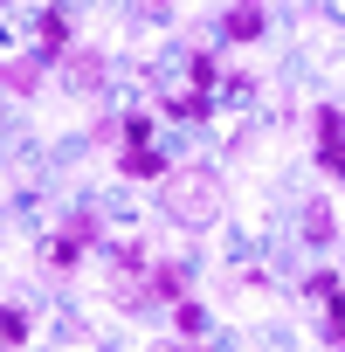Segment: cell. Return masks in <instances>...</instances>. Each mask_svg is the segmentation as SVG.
<instances>
[{"label": "cell", "instance_id": "1", "mask_svg": "<svg viewBox=\"0 0 345 352\" xmlns=\"http://www.w3.org/2000/svg\"><path fill=\"white\" fill-rule=\"evenodd\" d=\"M166 214L172 221H194V228H208L214 214H221V180H214V173H172V180H166Z\"/></svg>", "mask_w": 345, "mask_h": 352}, {"label": "cell", "instance_id": "2", "mask_svg": "<svg viewBox=\"0 0 345 352\" xmlns=\"http://www.w3.org/2000/svg\"><path fill=\"white\" fill-rule=\"evenodd\" d=\"M90 242H97V221H90V214H69V221H63V235L49 242V270H69Z\"/></svg>", "mask_w": 345, "mask_h": 352}, {"label": "cell", "instance_id": "3", "mask_svg": "<svg viewBox=\"0 0 345 352\" xmlns=\"http://www.w3.org/2000/svg\"><path fill=\"white\" fill-rule=\"evenodd\" d=\"M318 166L345 173V118L338 111H318Z\"/></svg>", "mask_w": 345, "mask_h": 352}, {"label": "cell", "instance_id": "4", "mask_svg": "<svg viewBox=\"0 0 345 352\" xmlns=\"http://www.w3.org/2000/svg\"><path fill=\"white\" fill-rule=\"evenodd\" d=\"M63 63H69V69H63V76H69V83H76V90H97V83H104V56H97V49H69V56H63Z\"/></svg>", "mask_w": 345, "mask_h": 352}, {"label": "cell", "instance_id": "5", "mask_svg": "<svg viewBox=\"0 0 345 352\" xmlns=\"http://www.w3.org/2000/svg\"><path fill=\"white\" fill-rule=\"evenodd\" d=\"M124 173H138V180H166V159H159L152 145H131V152H124Z\"/></svg>", "mask_w": 345, "mask_h": 352}, {"label": "cell", "instance_id": "6", "mask_svg": "<svg viewBox=\"0 0 345 352\" xmlns=\"http://www.w3.org/2000/svg\"><path fill=\"white\" fill-rule=\"evenodd\" d=\"M228 35H235V42H256V35H263V8H256V0L228 14Z\"/></svg>", "mask_w": 345, "mask_h": 352}, {"label": "cell", "instance_id": "7", "mask_svg": "<svg viewBox=\"0 0 345 352\" xmlns=\"http://www.w3.org/2000/svg\"><path fill=\"white\" fill-rule=\"evenodd\" d=\"M28 338V311L21 304H0V345H21Z\"/></svg>", "mask_w": 345, "mask_h": 352}, {"label": "cell", "instance_id": "8", "mask_svg": "<svg viewBox=\"0 0 345 352\" xmlns=\"http://www.w3.org/2000/svg\"><path fill=\"white\" fill-rule=\"evenodd\" d=\"M304 242H331V208H324V201L304 208Z\"/></svg>", "mask_w": 345, "mask_h": 352}, {"label": "cell", "instance_id": "9", "mask_svg": "<svg viewBox=\"0 0 345 352\" xmlns=\"http://www.w3.org/2000/svg\"><path fill=\"white\" fill-rule=\"evenodd\" d=\"M63 35H69V21H63V14H56V8H49V14H42V49H49V56H56V49H63Z\"/></svg>", "mask_w": 345, "mask_h": 352}, {"label": "cell", "instance_id": "10", "mask_svg": "<svg viewBox=\"0 0 345 352\" xmlns=\"http://www.w3.org/2000/svg\"><path fill=\"white\" fill-rule=\"evenodd\" d=\"M152 290H159V297H172V304L187 297V290H180V270H172V263H166V270H152Z\"/></svg>", "mask_w": 345, "mask_h": 352}, {"label": "cell", "instance_id": "11", "mask_svg": "<svg viewBox=\"0 0 345 352\" xmlns=\"http://www.w3.org/2000/svg\"><path fill=\"white\" fill-rule=\"evenodd\" d=\"M172 118H187V124H194V118H208V90H194V97H172Z\"/></svg>", "mask_w": 345, "mask_h": 352}, {"label": "cell", "instance_id": "12", "mask_svg": "<svg viewBox=\"0 0 345 352\" xmlns=\"http://www.w3.org/2000/svg\"><path fill=\"white\" fill-rule=\"evenodd\" d=\"M187 69H194V90H208V83H214V56H194Z\"/></svg>", "mask_w": 345, "mask_h": 352}, {"label": "cell", "instance_id": "13", "mask_svg": "<svg viewBox=\"0 0 345 352\" xmlns=\"http://www.w3.org/2000/svg\"><path fill=\"white\" fill-rule=\"evenodd\" d=\"M152 138V118H124V145H145Z\"/></svg>", "mask_w": 345, "mask_h": 352}, {"label": "cell", "instance_id": "14", "mask_svg": "<svg viewBox=\"0 0 345 352\" xmlns=\"http://www.w3.org/2000/svg\"><path fill=\"white\" fill-rule=\"evenodd\" d=\"M152 352H194V338H159Z\"/></svg>", "mask_w": 345, "mask_h": 352}, {"label": "cell", "instance_id": "15", "mask_svg": "<svg viewBox=\"0 0 345 352\" xmlns=\"http://www.w3.org/2000/svg\"><path fill=\"white\" fill-rule=\"evenodd\" d=\"M0 83H8V69H0Z\"/></svg>", "mask_w": 345, "mask_h": 352}]
</instances>
